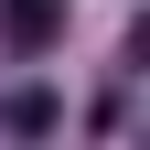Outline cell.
<instances>
[{"label": "cell", "mask_w": 150, "mask_h": 150, "mask_svg": "<svg viewBox=\"0 0 150 150\" xmlns=\"http://www.w3.org/2000/svg\"><path fill=\"white\" fill-rule=\"evenodd\" d=\"M54 22H64L54 0H0V32H11L22 54H43V43H54Z\"/></svg>", "instance_id": "cell-1"}, {"label": "cell", "mask_w": 150, "mask_h": 150, "mask_svg": "<svg viewBox=\"0 0 150 150\" xmlns=\"http://www.w3.org/2000/svg\"><path fill=\"white\" fill-rule=\"evenodd\" d=\"M0 118H11V129H22V139H32V129H54V118H64V107H54V97H43V86H22V97L0 107Z\"/></svg>", "instance_id": "cell-2"}]
</instances>
